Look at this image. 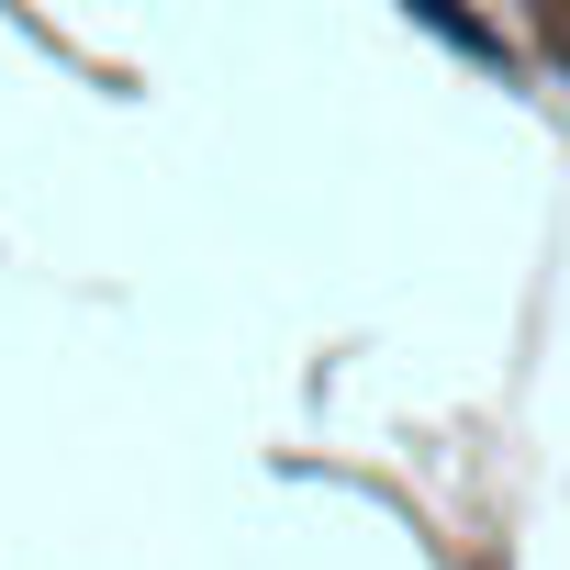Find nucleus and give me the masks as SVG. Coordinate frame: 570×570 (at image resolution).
Returning <instances> with one entry per match:
<instances>
[{"instance_id": "nucleus-1", "label": "nucleus", "mask_w": 570, "mask_h": 570, "mask_svg": "<svg viewBox=\"0 0 570 570\" xmlns=\"http://www.w3.org/2000/svg\"><path fill=\"white\" fill-rule=\"evenodd\" d=\"M414 12H425L436 35H459V57H481V68H503V35H492L481 12H459V0H414Z\"/></svg>"}]
</instances>
